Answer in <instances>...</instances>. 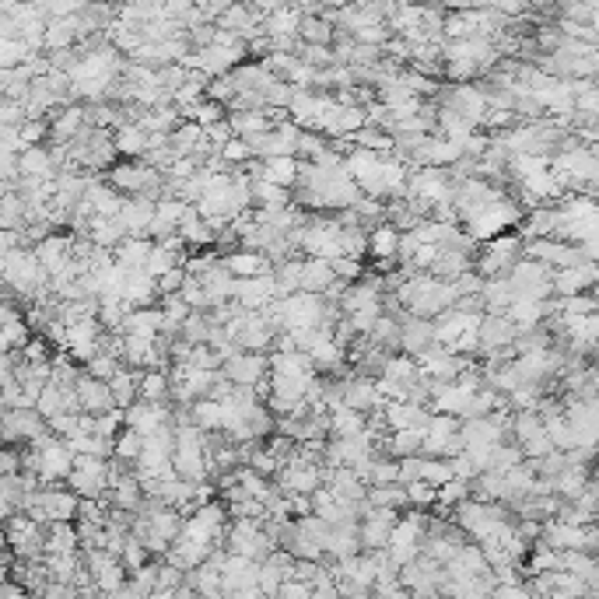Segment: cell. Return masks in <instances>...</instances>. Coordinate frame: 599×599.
<instances>
[{
  "label": "cell",
  "mask_w": 599,
  "mask_h": 599,
  "mask_svg": "<svg viewBox=\"0 0 599 599\" xmlns=\"http://www.w3.org/2000/svg\"><path fill=\"white\" fill-rule=\"evenodd\" d=\"M207 98L228 109V106L239 98V85H235V77H232V74H228V77H214L211 88H207Z\"/></svg>",
  "instance_id": "obj_38"
},
{
  "label": "cell",
  "mask_w": 599,
  "mask_h": 599,
  "mask_svg": "<svg viewBox=\"0 0 599 599\" xmlns=\"http://www.w3.org/2000/svg\"><path fill=\"white\" fill-rule=\"evenodd\" d=\"M407 498H410L414 509H428V505H439V488L414 480V484H407Z\"/></svg>",
  "instance_id": "obj_41"
},
{
  "label": "cell",
  "mask_w": 599,
  "mask_h": 599,
  "mask_svg": "<svg viewBox=\"0 0 599 599\" xmlns=\"http://www.w3.org/2000/svg\"><path fill=\"white\" fill-rule=\"evenodd\" d=\"M270 372L274 376H315V361L305 351H291V355H270Z\"/></svg>",
  "instance_id": "obj_28"
},
{
  "label": "cell",
  "mask_w": 599,
  "mask_h": 599,
  "mask_svg": "<svg viewBox=\"0 0 599 599\" xmlns=\"http://www.w3.org/2000/svg\"><path fill=\"white\" fill-rule=\"evenodd\" d=\"M368 505L372 509H407L410 498H407V488L403 484H393V488H368Z\"/></svg>",
  "instance_id": "obj_34"
},
{
  "label": "cell",
  "mask_w": 599,
  "mask_h": 599,
  "mask_svg": "<svg viewBox=\"0 0 599 599\" xmlns=\"http://www.w3.org/2000/svg\"><path fill=\"white\" fill-rule=\"evenodd\" d=\"M228 123H232V130H235V137H243V140H249V137H260V133L274 130V123H270V116L263 112H228Z\"/></svg>",
  "instance_id": "obj_31"
},
{
  "label": "cell",
  "mask_w": 599,
  "mask_h": 599,
  "mask_svg": "<svg viewBox=\"0 0 599 599\" xmlns=\"http://www.w3.org/2000/svg\"><path fill=\"white\" fill-rule=\"evenodd\" d=\"M85 200H88L91 207H95V214H98V218H109V222H119V214H123V203H127V197H123V193H116L109 182H106V176L98 179L95 186H88Z\"/></svg>",
  "instance_id": "obj_15"
},
{
  "label": "cell",
  "mask_w": 599,
  "mask_h": 599,
  "mask_svg": "<svg viewBox=\"0 0 599 599\" xmlns=\"http://www.w3.org/2000/svg\"><path fill=\"white\" fill-rule=\"evenodd\" d=\"M298 176H302V161L298 158H266L263 161V179L281 186V190H298Z\"/></svg>",
  "instance_id": "obj_17"
},
{
  "label": "cell",
  "mask_w": 599,
  "mask_h": 599,
  "mask_svg": "<svg viewBox=\"0 0 599 599\" xmlns=\"http://www.w3.org/2000/svg\"><path fill=\"white\" fill-rule=\"evenodd\" d=\"M169 397H172V376H169V368H151V372H144V378H140V399H148V403H165Z\"/></svg>",
  "instance_id": "obj_32"
},
{
  "label": "cell",
  "mask_w": 599,
  "mask_h": 599,
  "mask_svg": "<svg viewBox=\"0 0 599 599\" xmlns=\"http://www.w3.org/2000/svg\"><path fill=\"white\" fill-rule=\"evenodd\" d=\"M18 165H22V176L28 179H57L60 169H57V158L49 148H28L25 155H18Z\"/></svg>",
  "instance_id": "obj_18"
},
{
  "label": "cell",
  "mask_w": 599,
  "mask_h": 599,
  "mask_svg": "<svg viewBox=\"0 0 599 599\" xmlns=\"http://www.w3.org/2000/svg\"><path fill=\"white\" fill-rule=\"evenodd\" d=\"M463 442L466 449L501 445L505 442V428L494 421V418H470V421H463Z\"/></svg>",
  "instance_id": "obj_16"
},
{
  "label": "cell",
  "mask_w": 599,
  "mask_h": 599,
  "mask_svg": "<svg viewBox=\"0 0 599 599\" xmlns=\"http://www.w3.org/2000/svg\"><path fill=\"white\" fill-rule=\"evenodd\" d=\"M480 298H484L488 315H509V309L515 305V288H511L509 277H494V281L484 284Z\"/></svg>",
  "instance_id": "obj_20"
},
{
  "label": "cell",
  "mask_w": 599,
  "mask_h": 599,
  "mask_svg": "<svg viewBox=\"0 0 599 599\" xmlns=\"http://www.w3.org/2000/svg\"><path fill=\"white\" fill-rule=\"evenodd\" d=\"M336 284V270L330 260H305V277H302V291L309 294H326Z\"/></svg>",
  "instance_id": "obj_25"
},
{
  "label": "cell",
  "mask_w": 599,
  "mask_h": 599,
  "mask_svg": "<svg viewBox=\"0 0 599 599\" xmlns=\"http://www.w3.org/2000/svg\"><path fill=\"white\" fill-rule=\"evenodd\" d=\"M399 243H403L399 228H393V224L386 222L368 235V253H372L376 260H399Z\"/></svg>",
  "instance_id": "obj_24"
},
{
  "label": "cell",
  "mask_w": 599,
  "mask_h": 599,
  "mask_svg": "<svg viewBox=\"0 0 599 599\" xmlns=\"http://www.w3.org/2000/svg\"><path fill=\"white\" fill-rule=\"evenodd\" d=\"M399 522V511L393 509H372V505H365V515H361V547L365 551H386L389 547V540H393V530H397Z\"/></svg>",
  "instance_id": "obj_5"
},
{
  "label": "cell",
  "mask_w": 599,
  "mask_h": 599,
  "mask_svg": "<svg viewBox=\"0 0 599 599\" xmlns=\"http://www.w3.org/2000/svg\"><path fill=\"white\" fill-rule=\"evenodd\" d=\"M224 378L228 382H235V386H245V389H256L260 382H263L266 376H270V357L266 355H245V351H239V355L232 357L228 365L222 368Z\"/></svg>",
  "instance_id": "obj_10"
},
{
  "label": "cell",
  "mask_w": 599,
  "mask_h": 599,
  "mask_svg": "<svg viewBox=\"0 0 599 599\" xmlns=\"http://www.w3.org/2000/svg\"><path fill=\"white\" fill-rule=\"evenodd\" d=\"M302 43L305 46H333L336 43V25L330 18H323V15H305V22H302Z\"/></svg>",
  "instance_id": "obj_29"
},
{
  "label": "cell",
  "mask_w": 599,
  "mask_h": 599,
  "mask_svg": "<svg viewBox=\"0 0 599 599\" xmlns=\"http://www.w3.org/2000/svg\"><path fill=\"white\" fill-rule=\"evenodd\" d=\"M119 368H123V361H119L116 355H109V351H102V355L91 357L88 365H85V372H88L91 378H102V382H112Z\"/></svg>",
  "instance_id": "obj_37"
},
{
  "label": "cell",
  "mask_w": 599,
  "mask_h": 599,
  "mask_svg": "<svg viewBox=\"0 0 599 599\" xmlns=\"http://www.w3.org/2000/svg\"><path fill=\"white\" fill-rule=\"evenodd\" d=\"M477 336H480V357H491V355H501V351H511V347H515L519 326L511 323L509 315H484Z\"/></svg>",
  "instance_id": "obj_7"
},
{
  "label": "cell",
  "mask_w": 599,
  "mask_h": 599,
  "mask_svg": "<svg viewBox=\"0 0 599 599\" xmlns=\"http://www.w3.org/2000/svg\"><path fill=\"white\" fill-rule=\"evenodd\" d=\"M593 368H596V372H599V355H596V365H593Z\"/></svg>",
  "instance_id": "obj_45"
},
{
  "label": "cell",
  "mask_w": 599,
  "mask_h": 599,
  "mask_svg": "<svg viewBox=\"0 0 599 599\" xmlns=\"http://www.w3.org/2000/svg\"><path fill=\"white\" fill-rule=\"evenodd\" d=\"M127 428L140 431L144 439L155 435L161 428H176V407L169 403H148V399H137L130 410H127Z\"/></svg>",
  "instance_id": "obj_6"
},
{
  "label": "cell",
  "mask_w": 599,
  "mask_h": 599,
  "mask_svg": "<svg viewBox=\"0 0 599 599\" xmlns=\"http://www.w3.org/2000/svg\"><path fill=\"white\" fill-rule=\"evenodd\" d=\"M49 431L57 439L70 442L74 435H81V414H57V418H49Z\"/></svg>",
  "instance_id": "obj_40"
},
{
  "label": "cell",
  "mask_w": 599,
  "mask_h": 599,
  "mask_svg": "<svg viewBox=\"0 0 599 599\" xmlns=\"http://www.w3.org/2000/svg\"><path fill=\"white\" fill-rule=\"evenodd\" d=\"M511 224H522V207L515 203V200H501V203H494L488 207L484 214H477L473 222H466V239L470 243H494L498 235H505V228Z\"/></svg>",
  "instance_id": "obj_2"
},
{
  "label": "cell",
  "mask_w": 599,
  "mask_h": 599,
  "mask_svg": "<svg viewBox=\"0 0 599 599\" xmlns=\"http://www.w3.org/2000/svg\"><path fill=\"white\" fill-rule=\"evenodd\" d=\"M193 414V424H197L203 435H224V403H214V399H200L190 407Z\"/></svg>",
  "instance_id": "obj_26"
},
{
  "label": "cell",
  "mask_w": 599,
  "mask_h": 599,
  "mask_svg": "<svg viewBox=\"0 0 599 599\" xmlns=\"http://www.w3.org/2000/svg\"><path fill=\"white\" fill-rule=\"evenodd\" d=\"M140 452H144V435H140V431H133V428H127V431L116 439V460H119V463H127V466H137Z\"/></svg>",
  "instance_id": "obj_35"
},
{
  "label": "cell",
  "mask_w": 599,
  "mask_h": 599,
  "mask_svg": "<svg viewBox=\"0 0 599 599\" xmlns=\"http://www.w3.org/2000/svg\"><path fill=\"white\" fill-rule=\"evenodd\" d=\"M148 144H151V137L140 130V123H123L116 130V151L127 158V161H140V158L148 155Z\"/></svg>",
  "instance_id": "obj_21"
},
{
  "label": "cell",
  "mask_w": 599,
  "mask_h": 599,
  "mask_svg": "<svg viewBox=\"0 0 599 599\" xmlns=\"http://www.w3.org/2000/svg\"><path fill=\"white\" fill-rule=\"evenodd\" d=\"M85 239H91L98 249L116 253L119 245L127 243V228H123L119 222H109V218H95V222L88 224V235H85Z\"/></svg>",
  "instance_id": "obj_27"
},
{
  "label": "cell",
  "mask_w": 599,
  "mask_h": 599,
  "mask_svg": "<svg viewBox=\"0 0 599 599\" xmlns=\"http://www.w3.org/2000/svg\"><path fill=\"white\" fill-rule=\"evenodd\" d=\"M372 344L382 347V351H403V319H393V315H382L372 330Z\"/></svg>",
  "instance_id": "obj_33"
},
{
  "label": "cell",
  "mask_w": 599,
  "mask_h": 599,
  "mask_svg": "<svg viewBox=\"0 0 599 599\" xmlns=\"http://www.w3.org/2000/svg\"><path fill=\"white\" fill-rule=\"evenodd\" d=\"M49 435V421H46L39 410H28V407H15V410H4V442L7 445H32L36 439Z\"/></svg>",
  "instance_id": "obj_4"
},
{
  "label": "cell",
  "mask_w": 599,
  "mask_h": 599,
  "mask_svg": "<svg viewBox=\"0 0 599 599\" xmlns=\"http://www.w3.org/2000/svg\"><path fill=\"white\" fill-rule=\"evenodd\" d=\"M431 347H439V340H435V319L403 315V355L421 361Z\"/></svg>",
  "instance_id": "obj_11"
},
{
  "label": "cell",
  "mask_w": 599,
  "mask_h": 599,
  "mask_svg": "<svg viewBox=\"0 0 599 599\" xmlns=\"http://www.w3.org/2000/svg\"><path fill=\"white\" fill-rule=\"evenodd\" d=\"M67 488L74 491L81 501H98L102 494L112 491V460H95V456H77L74 473L67 480Z\"/></svg>",
  "instance_id": "obj_1"
},
{
  "label": "cell",
  "mask_w": 599,
  "mask_h": 599,
  "mask_svg": "<svg viewBox=\"0 0 599 599\" xmlns=\"http://www.w3.org/2000/svg\"><path fill=\"white\" fill-rule=\"evenodd\" d=\"M77 399H81V414H88V418H102V414L119 410L109 382L91 378L85 368H81V378H77Z\"/></svg>",
  "instance_id": "obj_8"
},
{
  "label": "cell",
  "mask_w": 599,
  "mask_h": 599,
  "mask_svg": "<svg viewBox=\"0 0 599 599\" xmlns=\"http://www.w3.org/2000/svg\"><path fill=\"white\" fill-rule=\"evenodd\" d=\"M312 599H344V596H340V589H315Z\"/></svg>",
  "instance_id": "obj_44"
},
{
  "label": "cell",
  "mask_w": 599,
  "mask_h": 599,
  "mask_svg": "<svg viewBox=\"0 0 599 599\" xmlns=\"http://www.w3.org/2000/svg\"><path fill=\"white\" fill-rule=\"evenodd\" d=\"M46 530H49L46 532V554H77L81 536H77V530L70 522H53Z\"/></svg>",
  "instance_id": "obj_30"
},
{
  "label": "cell",
  "mask_w": 599,
  "mask_h": 599,
  "mask_svg": "<svg viewBox=\"0 0 599 599\" xmlns=\"http://www.w3.org/2000/svg\"><path fill=\"white\" fill-rule=\"evenodd\" d=\"M36 256H39L43 270L49 274V281L60 277L67 266L74 263V235H49L46 243L36 245Z\"/></svg>",
  "instance_id": "obj_12"
},
{
  "label": "cell",
  "mask_w": 599,
  "mask_h": 599,
  "mask_svg": "<svg viewBox=\"0 0 599 599\" xmlns=\"http://www.w3.org/2000/svg\"><path fill=\"white\" fill-rule=\"evenodd\" d=\"M155 239H127L112 256H116V263L127 266V270H144L148 260H151V253H155Z\"/></svg>",
  "instance_id": "obj_23"
},
{
  "label": "cell",
  "mask_w": 599,
  "mask_h": 599,
  "mask_svg": "<svg viewBox=\"0 0 599 599\" xmlns=\"http://www.w3.org/2000/svg\"><path fill=\"white\" fill-rule=\"evenodd\" d=\"M431 410H424L418 403H399V399H386V424H389V431L397 435V431H410V428H424L428 431V424H431Z\"/></svg>",
  "instance_id": "obj_14"
},
{
  "label": "cell",
  "mask_w": 599,
  "mask_h": 599,
  "mask_svg": "<svg viewBox=\"0 0 599 599\" xmlns=\"http://www.w3.org/2000/svg\"><path fill=\"white\" fill-rule=\"evenodd\" d=\"M333 270H336V281H344V284H351V281H357V277H365V263H361V260H351V256L333 260Z\"/></svg>",
  "instance_id": "obj_42"
},
{
  "label": "cell",
  "mask_w": 599,
  "mask_h": 599,
  "mask_svg": "<svg viewBox=\"0 0 599 599\" xmlns=\"http://www.w3.org/2000/svg\"><path fill=\"white\" fill-rule=\"evenodd\" d=\"M222 260H224L228 274H232L235 281H253V277H266V274H274V270H277V266L266 260V253H249V249L224 253Z\"/></svg>",
  "instance_id": "obj_13"
},
{
  "label": "cell",
  "mask_w": 599,
  "mask_h": 599,
  "mask_svg": "<svg viewBox=\"0 0 599 599\" xmlns=\"http://www.w3.org/2000/svg\"><path fill=\"white\" fill-rule=\"evenodd\" d=\"M158 214V200L151 197H127L119 224L127 228V239H151V224Z\"/></svg>",
  "instance_id": "obj_9"
},
{
  "label": "cell",
  "mask_w": 599,
  "mask_h": 599,
  "mask_svg": "<svg viewBox=\"0 0 599 599\" xmlns=\"http://www.w3.org/2000/svg\"><path fill=\"white\" fill-rule=\"evenodd\" d=\"M368 484L372 488H393V484H399V460H376Z\"/></svg>",
  "instance_id": "obj_39"
},
{
  "label": "cell",
  "mask_w": 599,
  "mask_h": 599,
  "mask_svg": "<svg viewBox=\"0 0 599 599\" xmlns=\"http://www.w3.org/2000/svg\"><path fill=\"white\" fill-rule=\"evenodd\" d=\"M491 599H530L519 585H498L494 593H491Z\"/></svg>",
  "instance_id": "obj_43"
},
{
  "label": "cell",
  "mask_w": 599,
  "mask_h": 599,
  "mask_svg": "<svg viewBox=\"0 0 599 599\" xmlns=\"http://www.w3.org/2000/svg\"><path fill=\"white\" fill-rule=\"evenodd\" d=\"M140 378H144V372L140 368H119L116 372V378H112L109 386H112V397H116V407L119 410H130L133 403L140 399Z\"/></svg>",
  "instance_id": "obj_19"
},
{
  "label": "cell",
  "mask_w": 599,
  "mask_h": 599,
  "mask_svg": "<svg viewBox=\"0 0 599 599\" xmlns=\"http://www.w3.org/2000/svg\"><path fill=\"white\" fill-rule=\"evenodd\" d=\"M466 452L463 442V418H449L435 414L428 424V439H424V456L428 460H456Z\"/></svg>",
  "instance_id": "obj_3"
},
{
  "label": "cell",
  "mask_w": 599,
  "mask_h": 599,
  "mask_svg": "<svg viewBox=\"0 0 599 599\" xmlns=\"http://www.w3.org/2000/svg\"><path fill=\"white\" fill-rule=\"evenodd\" d=\"M148 547L137 540L130 532V540H127V547H123V554H119V561H123V568H127V575H137V572H144L148 568Z\"/></svg>",
  "instance_id": "obj_36"
},
{
  "label": "cell",
  "mask_w": 599,
  "mask_h": 599,
  "mask_svg": "<svg viewBox=\"0 0 599 599\" xmlns=\"http://www.w3.org/2000/svg\"><path fill=\"white\" fill-rule=\"evenodd\" d=\"M368 431V418L351 407H336L330 414V439H357Z\"/></svg>",
  "instance_id": "obj_22"
}]
</instances>
